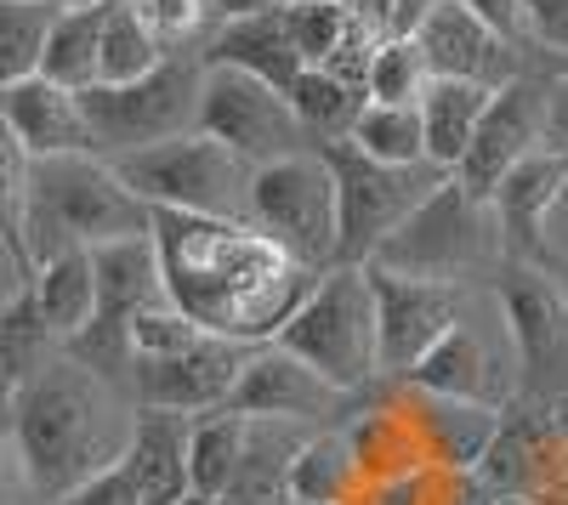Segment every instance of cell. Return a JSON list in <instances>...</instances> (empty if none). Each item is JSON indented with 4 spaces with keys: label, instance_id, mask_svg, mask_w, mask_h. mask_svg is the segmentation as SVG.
<instances>
[{
    "label": "cell",
    "instance_id": "3",
    "mask_svg": "<svg viewBox=\"0 0 568 505\" xmlns=\"http://www.w3.org/2000/svg\"><path fill=\"white\" fill-rule=\"evenodd\" d=\"M154 234V210L142 205L120 171L103 154H63V159H34V188H29V261L74 250V245H109Z\"/></svg>",
    "mask_w": 568,
    "mask_h": 505
},
{
    "label": "cell",
    "instance_id": "28",
    "mask_svg": "<svg viewBox=\"0 0 568 505\" xmlns=\"http://www.w3.org/2000/svg\"><path fill=\"white\" fill-rule=\"evenodd\" d=\"M284 97H291L302 131L313 136V148L347 143L353 125H358V114H364V103H369L358 85H347L342 74H329V69H302V80L284 91Z\"/></svg>",
    "mask_w": 568,
    "mask_h": 505
},
{
    "label": "cell",
    "instance_id": "32",
    "mask_svg": "<svg viewBox=\"0 0 568 505\" xmlns=\"http://www.w3.org/2000/svg\"><path fill=\"white\" fill-rule=\"evenodd\" d=\"M52 23H58V0H0V85L40 74Z\"/></svg>",
    "mask_w": 568,
    "mask_h": 505
},
{
    "label": "cell",
    "instance_id": "16",
    "mask_svg": "<svg viewBox=\"0 0 568 505\" xmlns=\"http://www.w3.org/2000/svg\"><path fill=\"white\" fill-rule=\"evenodd\" d=\"M420 52L426 63H433V74L444 80H478L489 91L511 85V80H524V45H511L506 34H495L478 12H466L460 0H444V7L420 23Z\"/></svg>",
    "mask_w": 568,
    "mask_h": 505
},
{
    "label": "cell",
    "instance_id": "42",
    "mask_svg": "<svg viewBox=\"0 0 568 505\" xmlns=\"http://www.w3.org/2000/svg\"><path fill=\"white\" fill-rule=\"evenodd\" d=\"M444 0H393V18H387V40H415L420 23L433 18Z\"/></svg>",
    "mask_w": 568,
    "mask_h": 505
},
{
    "label": "cell",
    "instance_id": "6",
    "mask_svg": "<svg viewBox=\"0 0 568 505\" xmlns=\"http://www.w3.org/2000/svg\"><path fill=\"white\" fill-rule=\"evenodd\" d=\"M369 261L393 267V272H409V279L466 285L471 272H495L506 261V239H500L495 205L471 194L460 176H449Z\"/></svg>",
    "mask_w": 568,
    "mask_h": 505
},
{
    "label": "cell",
    "instance_id": "7",
    "mask_svg": "<svg viewBox=\"0 0 568 505\" xmlns=\"http://www.w3.org/2000/svg\"><path fill=\"white\" fill-rule=\"evenodd\" d=\"M200 85H205V58L200 52H171L149 80L80 91L91 136H98V154L125 159V154L171 143V136H187L200 125Z\"/></svg>",
    "mask_w": 568,
    "mask_h": 505
},
{
    "label": "cell",
    "instance_id": "36",
    "mask_svg": "<svg viewBox=\"0 0 568 505\" xmlns=\"http://www.w3.org/2000/svg\"><path fill=\"white\" fill-rule=\"evenodd\" d=\"M194 341H205V330H200L187 312H176L171 301H160V307H149V312H136L131 324H125L131 363H136V358H171V352H187Z\"/></svg>",
    "mask_w": 568,
    "mask_h": 505
},
{
    "label": "cell",
    "instance_id": "29",
    "mask_svg": "<svg viewBox=\"0 0 568 505\" xmlns=\"http://www.w3.org/2000/svg\"><path fill=\"white\" fill-rule=\"evenodd\" d=\"M171 52L160 45V34L149 29L142 7L131 0H109L103 7V63H98V85H131V80H149Z\"/></svg>",
    "mask_w": 568,
    "mask_h": 505
},
{
    "label": "cell",
    "instance_id": "52",
    "mask_svg": "<svg viewBox=\"0 0 568 505\" xmlns=\"http://www.w3.org/2000/svg\"><path fill=\"white\" fill-rule=\"evenodd\" d=\"M131 7H142V0H131Z\"/></svg>",
    "mask_w": 568,
    "mask_h": 505
},
{
    "label": "cell",
    "instance_id": "33",
    "mask_svg": "<svg viewBox=\"0 0 568 505\" xmlns=\"http://www.w3.org/2000/svg\"><path fill=\"white\" fill-rule=\"evenodd\" d=\"M284 23H291V40L307 58V69H324L364 29L347 0H296V7H284Z\"/></svg>",
    "mask_w": 568,
    "mask_h": 505
},
{
    "label": "cell",
    "instance_id": "37",
    "mask_svg": "<svg viewBox=\"0 0 568 505\" xmlns=\"http://www.w3.org/2000/svg\"><path fill=\"white\" fill-rule=\"evenodd\" d=\"M142 18H149L165 52H187L211 23V0H142Z\"/></svg>",
    "mask_w": 568,
    "mask_h": 505
},
{
    "label": "cell",
    "instance_id": "24",
    "mask_svg": "<svg viewBox=\"0 0 568 505\" xmlns=\"http://www.w3.org/2000/svg\"><path fill=\"white\" fill-rule=\"evenodd\" d=\"M318 426L302 421H251L245 432V461L227 488V505H291V472Z\"/></svg>",
    "mask_w": 568,
    "mask_h": 505
},
{
    "label": "cell",
    "instance_id": "41",
    "mask_svg": "<svg viewBox=\"0 0 568 505\" xmlns=\"http://www.w3.org/2000/svg\"><path fill=\"white\" fill-rule=\"evenodd\" d=\"M546 148L568 154V74H557L546 91Z\"/></svg>",
    "mask_w": 568,
    "mask_h": 505
},
{
    "label": "cell",
    "instance_id": "46",
    "mask_svg": "<svg viewBox=\"0 0 568 505\" xmlns=\"http://www.w3.org/2000/svg\"><path fill=\"white\" fill-rule=\"evenodd\" d=\"M551 426H557V432H562V437H568V392H562V398H557V403H551Z\"/></svg>",
    "mask_w": 568,
    "mask_h": 505
},
{
    "label": "cell",
    "instance_id": "17",
    "mask_svg": "<svg viewBox=\"0 0 568 505\" xmlns=\"http://www.w3.org/2000/svg\"><path fill=\"white\" fill-rule=\"evenodd\" d=\"M562 194H568V154L540 148L524 165H511V176L489 199L500 239H506V261H535V267L551 261L557 245L546 239V227H551V210L562 205Z\"/></svg>",
    "mask_w": 568,
    "mask_h": 505
},
{
    "label": "cell",
    "instance_id": "51",
    "mask_svg": "<svg viewBox=\"0 0 568 505\" xmlns=\"http://www.w3.org/2000/svg\"><path fill=\"white\" fill-rule=\"evenodd\" d=\"M278 7H296V0H278Z\"/></svg>",
    "mask_w": 568,
    "mask_h": 505
},
{
    "label": "cell",
    "instance_id": "40",
    "mask_svg": "<svg viewBox=\"0 0 568 505\" xmlns=\"http://www.w3.org/2000/svg\"><path fill=\"white\" fill-rule=\"evenodd\" d=\"M460 7L466 12H478L495 34H506L511 45H524V52H529V45H535V34H529V18H524V0H460Z\"/></svg>",
    "mask_w": 568,
    "mask_h": 505
},
{
    "label": "cell",
    "instance_id": "15",
    "mask_svg": "<svg viewBox=\"0 0 568 505\" xmlns=\"http://www.w3.org/2000/svg\"><path fill=\"white\" fill-rule=\"evenodd\" d=\"M353 392H342L336 381H324L313 363H302L296 352H284L278 341L256 347L240 387H233L227 409L233 415H251V421H302V426H329L347 409Z\"/></svg>",
    "mask_w": 568,
    "mask_h": 505
},
{
    "label": "cell",
    "instance_id": "4",
    "mask_svg": "<svg viewBox=\"0 0 568 505\" xmlns=\"http://www.w3.org/2000/svg\"><path fill=\"white\" fill-rule=\"evenodd\" d=\"M278 347L296 352L302 363L324 381H336L342 392H358L369 381H382V330H375V290L369 267H324L296 318L278 330Z\"/></svg>",
    "mask_w": 568,
    "mask_h": 505
},
{
    "label": "cell",
    "instance_id": "38",
    "mask_svg": "<svg viewBox=\"0 0 568 505\" xmlns=\"http://www.w3.org/2000/svg\"><path fill=\"white\" fill-rule=\"evenodd\" d=\"M58 505H142V494H136V483H131V472H125V461H120V466H109L103 477H91V483H80L74 494H63Z\"/></svg>",
    "mask_w": 568,
    "mask_h": 505
},
{
    "label": "cell",
    "instance_id": "18",
    "mask_svg": "<svg viewBox=\"0 0 568 505\" xmlns=\"http://www.w3.org/2000/svg\"><path fill=\"white\" fill-rule=\"evenodd\" d=\"M0 120L23 143L29 159H63V154H98L80 91L52 85L45 74H29L18 85H0Z\"/></svg>",
    "mask_w": 568,
    "mask_h": 505
},
{
    "label": "cell",
    "instance_id": "45",
    "mask_svg": "<svg viewBox=\"0 0 568 505\" xmlns=\"http://www.w3.org/2000/svg\"><path fill=\"white\" fill-rule=\"evenodd\" d=\"M546 267H551V279L562 285V296H568V256H562V250H551V261H546Z\"/></svg>",
    "mask_w": 568,
    "mask_h": 505
},
{
    "label": "cell",
    "instance_id": "12",
    "mask_svg": "<svg viewBox=\"0 0 568 505\" xmlns=\"http://www.w3.org/2000/svg\"><path fill=\"white\" fill-rule=\"evenodd\" d=\"M364 267H369V290H375V330H382V381H404L466 318V296L460 285L409 279V272L375 267V261Z\"/></svg>",
    "mask_w": 568,
    "mask_h": 505
},
{
    "label": "cell",
    "instance_id": "49",
    "mask_svg": "<svg viewBox=\"0 0 568 505\" xmlns=\"http://www.w3.org/2000/svg\"><path fill=\"white\" fill-rule=\"evenodd\" d=\"M7 494H12V488H7V461H0V505H7Z\"/></svg>",
    "mask_w": 568,
    "mask_h": 505
},
{
    "label": "cell",
    "instance_id": "43",
    "mask_svg": "<svg viewBox=\"0 0 568 505\" xmlns=\"http://www.w3.org/2000/svg\"><path fill=\"white\" fill-rule=\"evenodd\" d=\"M262 12H278V0H211L216 23H240V18H262Z\"/></svg>",
    "mask_w": 568,
    "mask_h": 505
},
{
    "label": "cell",
    "instance_id": "21",
    "mask_svg": "<svg viewBox=\"0 0 568 505\" xmlns=\"http://www.w3.org/2000/svg\"><path fill=\"white\" fill-rule=\"evenodd\" d=\"M211 69H245L278 91H291L307 69V58L296 52L291 40V23H284V7L278 12H262V18H240V23H216L205 34V52H200Z\"/></svg>",
    "mask_w": 568,
    "mask_h": 505
},
{
    "label": "cell",
    "instance_id": "25",
    "mask_svg": "<svg viewBox=\"0 0 568 505\" xmlns=\"http://www.w3.org/2000/svg\"><path fill=\"white\" fill-rule=\"evenodd\" d=\"M489 97H495L489 85H478V80H444V74H433V85L420 91L426 159H433L438 171H460L466 143H471V131H478Z\"/></svg>",
    "mask_w": 568,
    "mask_h": 505
},
{
    "label": "cell",
    "instance_id": "26",
    "mask_svg": "<svg viewBox=\"0 0 568 505\" xmlns=\"http://www.w3.org/2000/svg\"><path fill=\"white\" fill-rule=\"evenodd\" d=\"M369 488L358 454L347 443L342 426L313 432V443L302 449V461L291 472V505H358Z\"/></svg>",
    "mask_w": 568,
    "mask_h": 505
},
{
    "label": "cell",
    "instance_id": "48",
    "mask_svg": "<svg viewBox=\"0 0 568 505\" xmlns=\"http://www.w3.org/2000/svg\"><path fill=\"white\" fill-rule=\"evenodd\" d=\"M495 505H535V499H524V494H500Z\"/></svg>",
    "mask_w": 568,
    "mask_h": 505
},
{
    "label": "cell",
    "instance_id": "35",
    "mask_svg": "<svg viewBox=\"0 0 568 505\" xmlns=\"http://www.w3.org/2000/svg\"><path fill=\"white\" fill-rule=\"evenodd\" d=\"M433 85L420 40H382L369 63V103H420V91Z\"/></svg>",
    "mask_w": 568,
    "mask_h": 505
},
{
    "label": "cell",
    "instance_id": "14",
    "mask_svg": "<svg viewBox=\"0 0 568 505\" xmlns=\"http://www.w3.org/2000/svg\"><path fill=\"white\" fill-rule=\"evenodd\" d=\"M546 91H551V80L524 74L489 97L478 131L466 143V159L455 171L478 199H495V188L511 176V165H524L529 154L546 148Z\"/></svg>",
    "mask_w": 568,
    "mask_h": 505
},
{
    "label": "cell",
    "instance_id": "10",
    "mask_svg": "<svg viewBox=\"0 0 568 505\" xmlns=\"http://www.w3.org/2000/svg\"><path fill=\"white\" fill-rule=\"evenodd\" d=\"M251 227H262L273 245H284L313 272L336 267L342 210H336V176H329L324 148L256 165V182H251Z\"/></svg>",
    "mask_w": 568,
    "mask_h": 505
},
{
    "label": "cell",
    "instance_id": "23",
    "mask_svg": "<svg viewBox=\"0 0 568 505\" xmlns=\"http://www.w3.org/2000/svg\"><path fill=\"white\" fill-rule=\"evenodd\" d=\"M29 301H34L40 324L52 330L58 347L85 336L91 318H98V267H91V250L74 245V250L45 256L34 267V279H29Z\"/></svg>",
    "mask_w": 568,
    "mask_h": 505
},
{
    "label": "cell",
    "instance_id": "22",
    "mask_svg": "<svg viewBox=\"0 0 568 505\" xmlns=\"http://www.w3.org/2000/svg\"><path fill=\"white\" fill-rule=\"evenodd\" d=\"M409 403H415V421H420L433 466H449V472H478L484 466V454L500 437V409L433 398V392H415V387H409Z\"/></svg>",
    "mask_w": 568,
    "mask_h": 505
},
{
    "label": "cell",
    "instance_id": "27",
    "mask_svg": "<svg viewBox=\"0 0 568 505\" xmlns=\"http://www.w3.org/2000/svg\"><path fill=\"white\" fill-rule=\"evenodd\" d=\"M109 7V0H103ZM103 7H58V23L45 34V58L40 74L69 91H91L98 85V63H103Z\"/></svg>",
    "mask_w": 568,
    "mask_h": 505
},
{
    "label": "cell",
    "instance_id": "50",
    "mask_svg": "<svg viewBox=\"0 0 568 505\" xmlns=\"http://www.w3.org/2000/svg\"><path fill=\"white\" fill-rule=\"evenodd\" d=\"M58 7H103V0H58Z\"/></svg>",
    "mask_w": 568,
    "mask_h": 505
},
{
    "label": "cell",
    "instance_id": "5",
    "mask_svg": "<svg viewBox=\"0 0 568 505\" xmlns=\"http://www.w3.org/2000/svg\"><path fill=\"white\" fill-rule=\"evenodd\" d=\"M125 188L149 210H187V216H222V221H251V182L256 165L240 159L227 143L205 131L171 136L160 148H142L125 159H109Z\"/></svg>",
    "mask_w": 568,
    "mask_h": 505
},
{
    "label": "cell",
    "instance_id": "13",
    "mask_svg": "<svg viewBox=\"0 0 568 505\" xmlns=\"http://www.w3.org/2000/svg\"><path fill=\"white\" fill-rule=\"evenodd\" d=\"M256 347L245 341H222L205 336L187 352L171 358H136L131 363V398L142 409H176V415H211V409H227L233 387H240L245 363Z\"/></svg>",
    "mask_w": 568,
    "mask_h": 505
},
{
    "label": "cell",
    "instance_id": "30",
    "mask_svg": "<svg viewBox=\"0 0 568 505\" xmlns=\"http://www.w3.org/2000/svg\"><path fill=\"white\" fill-rule=\"evenodd\" d=\"M245 432H251V415H233V409H211V415H194L187 472H194V488H200V494L227 499L233 477H240V461H245Z\"/></svg>",
    "mask_w": 568,
    "mask_h": 505
},
{
    "label": "cell",
    "instance_id": "31",
    "mask_svg": "<svg viewBox=\"0 0 568 505\" xmlns=\"http://www.w3.org/2000/svg\"><path fill=\"white\" fill-rule=\"evenodd\" d=\"M347 143L364 148L369 159H382V165H426L420 103H364Z\"/></svg>",
    "mask_w": 568,
    "mask_h": 505
},
{
    "label": "cell",
    "instance_id": "9",
    "mask_svg": "<svg viewBox=\"0 0 568 505\" xmlns=\"http://www.w3.org/2000/svg\"><path fill=\"white\" fill-rule=\"evenodd\" d=\"M324 159H329V176H336V210H342L336 261H347V267H364L455 176V171H438L433 159L426 165H382L353 143H329Z\"/></svg>",
    "mask_w": 568,
    "mask_h": 505
},
{
    "label": "cell",
    "instance_id": "1",
    "mask_svg": "<svg viewBox=\"0 0 568 505\" xmlns=\"http://www.w3.org/2000/svg\"><path fill=\"white\" fill-rule=\"evenodd\" d=\"M154 245L165 267V296L205 336L267 347L296 318L318 272L302 267L251 221L154 210Z\"/></svg>",
    "mask_w": 568,
    "mask_h": 505
},
{
    "label": "cell",
    "instance_id": "39",
    "mask_svg": "<svg viewBox=\"0 0 568 505\" xmlns=\"http://www.w3.org/2000/svg\"><path fill=\"white\" fill-rule=\"evenodd\" d=\"M524 18L540 52H562L568 58V0H524Z\"/></svg>",
    "mask_w": 568,
    "mask_h": 505
},
{
    "label": "cell",
    "instance_id": "19",
    "mask_svg": "<svg viewBox=\"0 0 568 505\" xmlns=\"http://www.w3.org/2000/svg\"><path fill=\"white\" fill-rule=\"evenodd\" d=\"M404 387L433 392V398H460V403L506 409L517 398V370H511L506 358H495V347L460 318V324L404 375Z\"/></svg>",
    "mask_w": 568,
    "mask_h": 505
},
{
    "label": "cell",
    "instance_id": "8",
    "mask_svg": "<svg viewBox=\"0 0 568 505\" xmlns=\"http://www.w3.org/2000/svg\"><path fill=\"white\" fill-rule=\"evenodd\" d=\"M489 290H495L500 324L511 341V370H517L511 403L551 409L568 392V296H562V285L551 279V267L500 261L489 272Z\"/></svg>",
    "mask_w": 568,
    "mask_h": 505
},
{
    "label": "cell",
    "instance_id": "2",
    "mask_svg": "<svg viewBox=\"0 0 568 505\" xmlns=\"http://www.w3.org/2000/svg\"><path fill=\"white\" fill-rule=\"evenodd\" d=\"M131 426H136V398H125L120 381L85 370L69 352L45 358L12 398L18 472L45 499H63L80 483L120 466L131 449Z\"/></svg>",
    "mask_w": 568,
    "mask_h": 505
},
{
    "label": "cell",
    "instance_id": "44",
    "mask_svg": "<svg viewBox=\"0 0 568 505\" xmlns=\"http://www.w3.org/2000/svg\"><path fill=\"white\" fill-rule=\"evenodd\" d=\"M347 7L358 12V23L375 34V40H387V18H393V0H347Z\"/></svg>",
    "mask_w": 568,
    "mask_h": 505
},
{
    "label": "cell",
    "instance_id": "11",
    "mask_svg": "<svg viewBox=\"0 0 568 505\" xmlns=\"http://www.w3.org/2000/svg\"><path fill=\"white\" fill-rule=\"evenodd\" d=\"M205 136L227 143L251 165H273L291 154H313V136L302 131L291 97L278 85L245 74V69H211L205 63V85H200V125Z\"/></svg>",
    "mask_w": 568,
    "mask_h": 505
},
{
    "label": "cell",
    "instance_id": "20",
    "mask_svg": "<svg viewBox=\"0 0 568 505\" xmlns=\"http://www.w3.org/2000/svg\"><path fill=\"white\" fill-rule=\"evenodd\" d=\"M187 443H194V415H176V409H142V403H136L125 472H131L142 505H176V499L194 494Z\"/></svg>",
    "mask_w": 568,
    "mask_h": 505
},
{
    "label": "cell",
    "instance_id": "34",
    "mask_svg": "<svg viewBox=\"0 0 568 505\" xmlns=\"http://www.w3.org/2000/svg\"><path fill=\"white\" fill-rule=\"evenodd\" d=\"M29 188H34V159L7 131V120H0V239H7L23 261H29Z\"/></svg>",
    "mask_w": 568,
    "mask_h": 505
},
{
    "label": "cell",
    "instance_id": "47",
    "mask_svg": "<svg viewBox=\"0 0 568 505\" xmlns=\"http://www.w3.org/2000/svg\"><path fill=\"white\" fill-rule=\"evenodd\" d=\"M176 505H227V499H216V494H200V488H194V494L176 499Z\"/></svg>",
    "mask_w": 568,
    "mask_h": 505
}]
</instances>
